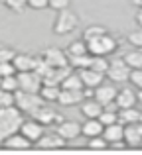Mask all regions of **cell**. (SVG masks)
Here are the masks:
<instances>
[{
	"label": "cell",
	"instance_id": "1",
	"mask_svg": "<svg viewBox=\"0 0 142 155\" xmlns=\"http://www.w3.org/2000/svg\"><path fill=\"white\" fill-rule=\"evenodd\" d=\"M24 118H22V110L14 106H6V108H0V143L6 140L10 134L18 132L20 126H22Z\"/></svg>",
	"mask_w": 142,
	"mask_h": 155
},
{
	"label": "cell",
	"instance_id": "2",
	"mask_svg": "<svg viewBox=\"0 0 142 155\" xmlns=\"http://www.w3.org/2000/svg\"><path fill=\"white\" fill-rule=\"evenodd\" d=\"M77 26H79V16L67 8V10L57 12L51 30H54V34H57V35H65V34H71Z\"/></svg>",
	"mask_w": 142,
	"mask_h": 155
},
{
	"label": "cell",
	"instance_id": "3",
	"mask_svg": "<svg viewBox=\"0 0 142 155\" xmlns=\"http://www.w3.org/2000/svg\"><path fill=\"white\" fill-rule=\"evenodd\" d=\"M43 102H46V100L40 96V92H26V91H20V88L14 92L16 108L22 110V112H26V114H32L34 110H38Z\"/></svg>",
	"mask_w": 142,
	"mask_h": 155
},
{
	"label": "cell",
	"instance_id": "4",
	"mask_svg": "<svg viewBox=\"0 0 142 155\" xmlns=\"http://www.w3.org/2000/svg\"><path fill=\"white\" fill-rule=\"evenodd\" d=\"M116 47H119V43H116V39L113 38L109 31L103 34L101 38H95V39H91V41H87V49H89L91 55L107 57V55H111V53H115Z\"/></svg>",
	"mask_w": 142,
	"mask_h": 155
},
{
	"label": "cell",
	"instance_id": "5",
	"mask_svg": "<svg viewBox=\"0 0 142 155\" xmlns=\"http://www.w3.org/2000/svg\"><path fill=\"white\" fill-rule=\"evenodd\" d=\"M130 71L132 69L124 63L123 57H116V59L109 61V69H107V73H105V79H109L111 83H124V81H128V77H130Z\"/></svg>",
	"mask_w": 142,
	"mask_h": 155
},
{
	"label": "cell",
	"instance_id": "6",
	"mask_svg": "<svg viewBox=\"0 0 142 155\" xmlns=\"http://www.w3.org/2000/svg\"><path fill=\"white\" fill-rule=\"evenodd\" d=\"M16 77H18L20 91H26V92H40V88L43 84L42 77L36 71H20L16 73Z\"/></svg>",
	"mask_w": 142,
	"mask_h": 155
},
{
	"label": "cell",
	"instance_id": "7",
	"mask_svg": "<svg viewBox=\"0 0 142 155\" xmlns=\"http://www.w3.org/2000/svg\"><path fill=\"white\" fill-rule=\"evenodd\" d=\"M42 59L46 61L47 65H51V67H67V65H69L67 53L63 49H59V47H47V49H43Z\"/></svg>",
	"mask_w": 142,
	"mask_h": 155
},
{
	"label": "cell",
	"instance_id": "8",
	"mask_svg": "<svg viewBox=\"0 0 142 155\" xmlns=\"http://www.w3.org/2000/svg\"><path fill=\"white\" fill-rule=\"evenodd\" d=\"M65 137L59 136L57 132H43L40 136V140L36 141V147L38 149H59L65 145Z\"/></svg>",
	"mask_w": 142,
	"mask_h": 155
},
{
	"label": "cell",
	"instance_id": "9",
	"mask_svg": "<svg viewBox=\"0 0 142 155\" xmlns=\"http://www.w3.org/2000/svg\"><path fill=\"white\" fill-rule=\"evenodd\" d=\"M124 141H126V147L142 145V120L124 124Z\"/></svg>",
	"mask_w": 142,
	"mask_h": 155
},
{
	"label": "cell",
	"instance_id": "10",
	"mask_svg": "<svg viewBox=\"0 0 142 155\" xmlns=\"http://www.w3.org/2000/svg\"><path fill=\"white\" fill-rule=\"evenodd\" d=\"M32 118L34 120H38L40 124H43V126H50V124H55V122H61L63 118H61V114H57L54 108H50V106H40L38 110H34L32 112Z\"/></svg>",
	"mask_w": 142,
	"mask_h": 155
},
{
	"label": "cell",
	"instance_id": "11",
	"mask_svg": "<svg viewBox=\"0 0 142 155\" xmlns=\"http://www.w3.org/2000/svg\"><path fill=\"white\" fill-rule=\"evenodd\" d=\"M73 73V67L71 65H67V67H51L50 71L43 75V84H57V87H61V83L67 79V75H71Z\"/></svg>",
	"mask_w": 142,
	"mask_h": 155
},
{
	"label": "cell",
	"instance_id": "12",
	"mask_svg": "<svg viewBox=\"0 0 142 155\" xmlns=\"http://www.w3.org/2000/svg\"><path fill=\"white\" fill-rule=\"evenodd\" d=\"M116 92H119V88L115 87V83H105L103 81V83L95 88L93 98H95L97 102H101V104H107V102H111V100L116 98Z\"/></svg>",
	"mask_w": 142,
	"mask_h": 155
},
{
	"label": "cell",
	"instance_id": "13",
	"mask_svg": "<svg viewBox=\"0 0 142 155\" xmlns=\"http://www.w3.org/2000/svg\"><path fill=\"white\" fill-rule=\"evenodd\" d=\"M2 145L6 149H14V151H24V149H28L32 145V141L28 140L26 136H24L22 132H14V134H10V136L6 137V140L2 141Z\"/></svg>",
	"mask_w": 142,
	"mask_h": 155
},
{
	"label": "cell",
	"instance_id": "14",
	"mask_svg": "<svg viewBox=\"0 0 142 155\" xmlns=\"http://www.w3.org/2000/svg\"><path fill=\"white\" fill-rule=\"evenodd\" d=\"M20 132L34 143V141H38L40 136L43 134V124H40V122L34 120V118H32V120H24L22 126H20Z\"/></svg>",
	"mask_w": 142,
	"mask_h": 155
},
{
	"label": "cell",
	"instance_id": "15",
	"mask_svg": "<svg viewBox=\"0 0 142 155\" xmlns=\"http://www.w3.org/2000/svg\"><path fill=\"white\" fill-rule=\"evenodd\" d=\"M55 132L59 134V136H63L65 140H75L77 136H81V124H77V122L73 120H61L57 124V130Z\"/></svg>",
	"mask_w": 142,
	"mask_h": 155
},
{
	"label": "cell",
	"instance_id": "16",
	"mask_svg": "<svg viewBox=\"0 0 142 155\" xmlns=\"http://www.w3.org/2000/svg\"><path fill=\"white\" fill-rule=\"evenodd\" d=\"M36 61H38V57L32 55V53H16L12 63H14L16 71L20 73V71H34Z\"/></svg>",
	"mask_w": 142,
	"mask_h": 155
},
{
	"label": "cell",
	"instance_id": "17",
	"mask_svg": "<svg viewBox=\"0 0 142 155\" xmlns=\"http://www.w3.org/2000/svg\"><path fill=\"white\" fill-rule=\"evenodd\" d=\"M79 77H81V81H83V84L85 87H89V88H97L101 83L105 81V75L103 73H97V71H93V69H79Z\"/></svg>",
	"mask_w": 142,
	"mask_h": 155
},
{
	"label": "cell",
	"instance_id": "18",
	"mask_svg": "<svg viewBox=\"0 0 142 155\" xmlns=\"http://www.w3.org/2000/svg\"><path fill=\"white\" fill-rule=\"evenodd\" d=\"M85 100V94L83 91H67V88H61L57 96V102L61 106H75V104H81Z\"/></svg>",
	"mask_w": 142,
	"mask_h": 155
},
{
	"label": "cell",
	"instance_id": "19",
	"mask_svg": "<svg viewBox=\"0 0 142 155\" xmlns=\"http://www.w3.org/2000/svg\"><path fill=\"white\" fill-rule=\"evenodd\" d=\"M105 126L101 124L99 118H85V124H81V136L85 137H95L103 134Z\"/></svg>",
	"mask_w": 142,
	"mask_h": 155
},
{
	"label": "cell",
	"instance_id": "20",
	"mask_svg": "<svg viewBox=\"0 0 142 155\" xmlns=\"http://www.w3.org/2000/svg\"><path fill=\"white\" fill-rule=\"evenodd\" d=\"M115 102L119 104V110L120 108H132V106H136L138 98H136V92L132 91V88H120V91L116 92Z\"/></svg>",
	"mask_w": 142,
	"mask_h": 155
},
{
	"label": "cell",
	"instance_id": "21",
	"mask_svg": "<svg viewBox=\"0 0 142 155\" xmlns=\"http://www.w3.org/2000/svg\"><path fill=\"white\" fill-rule=\"evenodd\" d=\"M101 136H103L109 143L119 141V140H124V126L120 124V122L109 124V126H105V128H103V134H101Z\"/></svg>",
	"mask_w": 142,
	"mask_h": 155
},
{
	"label": "cell",
	"instance_id": "22",
	"mask_svg": "<svg viewBox=\"0 0 142 155\" xmlns=\"http://www.w3.org/2000/svg\"><path fill=\"white\" fill-rule=\"evenodd\" d=\"M101 112H103V104L97 102L95 98H85L81 102V114L85 118H99Z\"/></svg>",
	"mask_w": 142,
	"mask_h": 155
},
{
	"label": "cell",
	"instance_id": "23",
	"mask_svg": "<svg viewBox=\"0 0 142 155\" xmlns=\"http://www.w3.org/2000/svg\"><path fill=\"white\" fill-rule=\"evenodd\" d=\"M142 120V112L136 110V106L132 108H120L119 110V122L120 124H130V122H140Z\"/></svg>",
	"mask_w": 142,
	"mask_h": 155
},
{
	"label": "cell",
	"instance_id": "24",
	"mask_svg": "<svg viewBox=\"0 0 142 155\" xmlns=\"http://www.w3.org/2000/svg\"><path fill=\"white\" fill-rule=\"evenodd\" d=\"M59 92H61V87H57V84H42V88H40V96L46 102H57Z\"/></svg>",
	"mask_w": 142,
	"mask_h": 155
},
{
	"label": "cell",
	"instance_id": "25",
	"mask_svg": "<svg viewBox=\"0 0 142 155\" xmlns=\"http://www.w3.org/2000/svg\"><path fill=\"white\" fill-rule=\"evenodd\" d=\"M107 28L105 26H101V24H91V26H87L85 28V31H83V41H91V39H95V38H101L103 34H107Z\"/></svg>",
	"mask_w": 142,
	"mask_h": 155
},
{
	"label": "cell",
	"instance_id": "26",
	"mask_svg": "<svg viewBox=\"0 0 142 155\" xmlns=\"http://www.w3.org/2000/svg\"><path fill=\"white\" fill-rule=\"evenodd\" d=\"M67 57H77V55H85V53H89L87 49V41H83V39H75V41H71L69 45H67Z\"/></svg>",
	"mask_w": 142,
	"mask_h": 155
},
{
	"label": "cell",
	"instance_id": "27",
	"mask_svg": "<svg viewBox=\"0 0 142 155\" xmlns=\"http://www.w3.org/2000/svg\"><path fill=\"white\" fill-rule=\"evenodd\" d=\"M83 81H81L79 73H71L67 75V79L61 83V88H67V91H83Z\"/></svg>",
	"mask_w": 142,
	"mask_h": 155
},
{
	"label": "cell",
	"instance_id": "28",
	"mask_svg": "<svg viewBox=\"0 0 142 155\" xmlns=\"http://www.w3.org/2000/svg\"><path fill=\"white\" fill-rule=\"evenodd\" d=\"M130 69H142V49H132L123 57Z\"/></svg>",
	"mask_w": 142,
	"mask_h": 155
},
{
	"label": "cell",
	"instance_id": "29",
	"mask_svg": "<svg viewBox=\"0 0 142 155\" xmlns=\"http://www.w3.org/2000/svg\"><path fill=\"white\" fill-rule=\"evenodd\" d=\"M89 69H93V71L103 73V75H105V73H107V69H109V59H107V57H103V55H93Z\"/></svg>",
	"mask_w": 142,
	"mask_h": 155
},
{
	"label": "cell",
	"instance_id": "30",
	"mask_svg": "<svg viewBox=\"0 0 142 155\" xmlns=\"http://www.w3.org/2000/svg\"><path fill=\"white\" fill-rule=\"evenodd\" d=\"M91 53H85V55H77V57H69V65L73 69H87L89 65H91Z\"/></svg>",
	"mask_w": 142,
	"mask_h": 155
},
{
	"label": "cell",
	"instance_id": "31",
	"mask_svg": "<svg viewBox=\"0 0 142 155\" xmlns=\"http://www.w3.org/2000/svg\"><path fill=\"white\" fill-rule=\"evenodd\" d=\"M87 147L91 149V151H105V149L109 147V141L105 140L103 136H95V137H89Z\"/></svg>",
	"mask_w": 142,
	"mask_h": 155
},
{
	"label": "cell",
	"instance_id": "32",
	"mask_svg": "<svg viewBox=\"0 0 142 155\" xmlns=\"http://www.w3.org/2000/svg\"><path fill=\"white\" fill-rule=\"evenodd\" d=\"M0 88H4V91H10V92H16V91L20 88V84H18V77H16V75L2 77V81H0Z\"/></svg>",
	"mask_w": 142,
	"mask_h": 155
},
{
	"label": "cell",
	"instance_id": "33",
	"mask_svg": "<svg viewBox=\"0 0 142 155\" xmlns=\"http://www.w3.org/2000/svg\"><path fill=\"white\" fill-rule=\"evenodd\" d=\"M16 53H18V51H16L12 45H8V43H0V63H8V61H12Z\"/></svg>",
	"mask_w": 142,
	"mask_h": 155
},
{
	"label": "cell",
	"instance_id": "34",
	"mask_svg": "<svg viewBox=\"0 0 142 155\" xmlns=\"http://www.w3.org/2000/svg\"><path fill=\"white\" fill-rule=\"evenodd\" d=\"M2 2L12 12H24L28 8V0H2Z\"/></svg>",
	"mask_w": 142,
	"mask_h": 155
},
{
	"label": "cell",
	"instance_id": "35",
	"mask_svg": "<svg viewBox=\"0 0 142 155\" xmlns=\"http://www.w3.org/2000/svg\"><path fill=\"white\" fill-rule=\"evenodd\" d=\"M126 41L130 43L132 47H136V49H142V28L130 31V34L126 35Z\"/></svg>",
	"mask_w": 142,
	"mask_h": 155
},
{
	"label": "cell",
	"instance_id": "36",
	"mask_svg": "<svg viewBox=\"0 0 142 155\" xmlns=\"http://www.w3.org/2000/svg\"><path fill=\"white\" fill-rule=\"evenodd\" d=\"M99 120L103 126H109V124H115V122H119V112H109V110H103V112L99 114Z\"/></svg>",
	"mask_w": 142,
	"mask_h": 155
},
{
	"label": "cell",
	"instance_id": "37",
	"mask_svg": "<svg viewBox=\"0 0 142 155\" xmlns=\"http://www.w3.org/2000/svg\"><path fill=\"white\" fill-rule=\"evenodd\" d=\"M6 106H14V92L0 88V108H6Z\"/></svg>",
	"mask_w": 142,
	"mask_h": 155
},
{
	"label": "cell",
	"instance_id": "38",
	"mask_svg": "<svg viewBox=\"0 0 142 155\" xmlns=\"http://www.w3.org/2000/svg\"><path fill=\"white\" fill-rule=\"evenodd\" d=\"M71 4V0H50L47 8H51L54 12H61V10H67Z\"/></svg>",
	"mask_w": 142,
	"mask_h": 155
},
{
	"label": "cell",
	"instance_id": "39",
	"mask_svg": "<svg viewBox=\"0 0 142 155\" xmlns=\"http://www.w3.org/2000/svg\"><path fill=\"white\" fill-rule=\"evenodd\" d=\"M50 69H51V65H47L46 61L42 59V55H40V57H38V61H36V67H34V71H36V73H38V75L43 79V75H46V73L50 71Z\"/></svg>",
	"mask_w": 142,
	"mask_h": 155
},
{
	"label": "cell",
	"instance_id": "40",
	"mask_svg": "<svg viewBox=\"0 0 142 155\" xmlns=\"http://www.w3.org/2000/svg\"><path fill=\"white\" fill-rule=\"evenodd\" d=\"M128 81H130L136 88H142V69H132Z\"/></svg>",
	"mask_w": 142,
	"mask_h": 155
},
{
	"label": "cell",
	"instance_id": "41",
	"mask_svg": "<svg viewBox=\"0 0 142 155\" xmlns=\"http://www.w3.org/2000/svg\"><path fill=\"white\" fill-rule=\"evenodd\" d=\"M16 67L12 61H8V63H0V77H8V75H16Z\"/></svg>",
	"mask_w": 142,
	"mask_h": 155
},
{
	"label": "cell",
	"instance_id": "42",
	"mask_svg": "<svg viewBox=\"0 0 142 155\" xmlns=\"http://www.w3.org/2000/svg\"><path fill=\"white\" fill-rule=\"evenodd\" d=\"M47 4H50V0H28V6L34 10H43V8H47Z\"/></svg>",
	"mask_w": 142,
	"mask_h": 155
},
{
	"label": "cell",
	"instance_id": "43",
	"mask_svg": "<svg viewBox=\"0 0 142 155\" xmlns=\"http://www.w3.org/2000/svg\"><path fill=\"white\" fill-rule=\"evenodd\" d=\"M109 147H111L113 151H123V149H126V141H124V140L113 141V143H109Z\"/></svg>",
	"mask_w": 142,
	"mask_h": 155
},
{
	"label": "cell",
	"instance_id": "44",
	"mask_svg": "<svg viewBox=\"0 0 142 155\" xmlns=\"http://www.w3.org/2000/svg\"><path fill=\"white\" fill-rule=\"evenodd\" d=\"M103 110H109V112H119V104H116L115 100H111V102L103 104Z\"/></svg>",
	"mask_w": 142,
	"mask_h": 155
},
{
	"label": "cell",
	"instance_id": "45",
	"mask_svg": "<svg viewBox=\"0 0 142 155\" xmlns=\"http://www.w3.org/2000/svg\"><path fill=\"white\" fill-rule=\"evenodd\" d=\"M136 24L142 28V8H138V12H136Z\"/></svg>",
	"mask_w": 142,
	"mask_h": 155
},
{
	"label": "cell",
	"instance_id": "46",
	"mask_svg": "<svg viewBox=\"0 0 142 155\" xmlns=\"http://www.w3.org/2000/svg\"><path fill=\"white\" fill-rule=\"evenodd\" d=\"M136 98H138V102H142V88H138V92H136Z\"/></svg>",
	"mask_w": 142,
	"mask_h": 155
},
{
	"label": "cell",
	"instance_id": "47",
	"mask_svg": "<svg viewBox=\"0 0 142 155\" xmlns=\"http://www.w3.org/2000/svg\"><path fill=\"white\" fill-rule=\"evenodd\" d=\"M132 4H136L138 8H142V0H132Z\"/></svg>",
	"mask_w": 142,
	"mask_h": 155
},
{
	"label": "cell",
	"instance_id": "48",
	"mask_svg": "<svg viewBox=\"0 0 142 155\" xmlns=\"http://www.w3.org/2000/svg\"><path fill=\"white\" fill-rule=\"evenodd\" d=\"M0 81H2V77H0Z\"/></svg>",
	"mask_w": 142,
	"mask_h": 155
}]
</instances>
